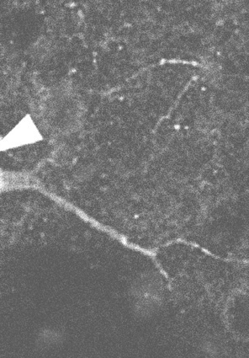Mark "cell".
<instances>
[{
  "mask_svg": "<svg viewBox=\"0 0 249 358\" xmlns=\"http://www.w3.org/2000/svg\"><path fill=\"white\" fill-rule=\"evenodd\" d=\"M72 101L61 89H49L34 101L31 114L40 129L50 136H60L70 129Z\"/></svg>",
  "mask_w": 249,
  "mask_h": 358,
  "instance_id": "obj_1",
  "label": "cell"
},
{
  "mask_svg": "<svg viewBox=\"0 0 249 358\" xmlns=\"http://www.w3.org/2000/svg\"><path fill=\"white\" fill-rule=\"evenodd\" d=\"M20 185V180L13 173L0 167V195L18 188Z\"/></svg>",
  "mask_w": 249,
  "mask_h": 358,
  "instance_id": "obj_2",
  "label": "cell"
}]
</instances>
